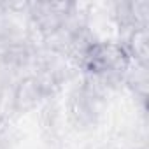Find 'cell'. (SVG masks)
<instances>
[{
    "mask_svg": "<svg viewBox=\"0 0 149 149\" xmlns=\"http://www.w3.org/2000/svg\"><path fill=\"white\" fill-rule=\"evenodd\" d=\"M98 102L90 98L81 88H76L68 97V118L76 128L93 126L98 114Z\"/></svg>",
    "mask_w": 149,
    "mask_h": 149,
    "instance_id": "cell-1",
    "label": "cell"
},
{
    "mask_svg": "<svg viewBox=\"0 0 149 149\" xmlns=\"http://www.w3.org/2000/svg\"><path fill=\"white\" fill-rule=\"evenodd\" d=\"M46 98V91L37 76L23 77L13 91V109L16 112H28L37 107V104Z\"/></svg>",
    "mask_w": 149,
    "mask_h": 149,
    "instance_id": "cell-2",
    "label": "cell"
},
{
    "mask_svg": "<svg viewBox=\"0 0 149 149\" xmlns=\"http://www.w3.org/2000/svg\"><path fill=\"white\" fill-rule=\"evenodd\" d=\"M123 47L130 60L133 63L147 67V58H149V33L147 28H133L126 32Z\"/></svg>",
    "mask_w": 149,
    "mask_h": 149,
    "instance_id": "cell-3",
    "label": "cell"
},
{
    "mask_svg": "<svg viewBox=\"0 0 149 149\" xmlns=\"http://www.w3.org/2000/svg\"><path fill=\"white\" fill-rule=\"evenodd\" d=\"M32 51L30 47L25 44V42H19V40H9L4 47V53H2V60L7 67L11 68H21V67H26L32 60Z\"/></svg>",
    "mask_w": 149,
    "mask_h": 149,
    "instance_id": "cell-4",
    "label": "cell"
}]
</instances>
